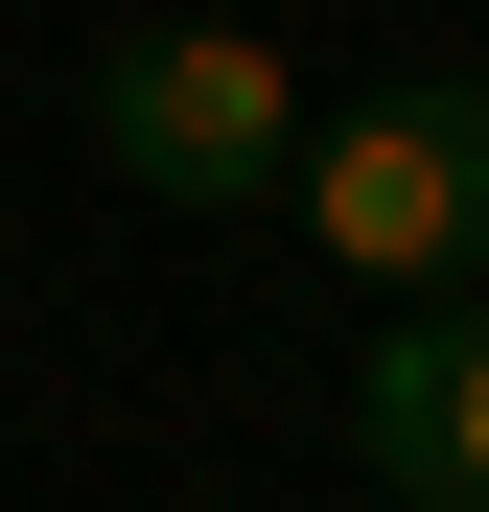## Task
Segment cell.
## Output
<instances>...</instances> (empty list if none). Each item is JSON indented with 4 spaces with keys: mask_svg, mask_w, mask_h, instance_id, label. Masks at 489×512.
I'll return each instance as SVG.
<instances>
[{
    "mask_svg": "<svg viewBox=\"0 0 489 512\" xmlns=\"http://www.w3.org/2000/svg\"><path fill=\"white\" fill-rule=\"evenodd\" d=\"M303 256L350 280L373 326L489 303V70H396L303 140Z\"/></svg>",
    "mask_w": 489,
    "mask_h": 512,
    "instance_id": "6da1fadb",
    "label": "cell"
},
{
    "mask_svg": "<svg viewBox=\"0 0 489 512\" xmlns=\"http://www.w3.org/2000/svg\"><path fill=\"white\" fill-rule=\"evenodd\" d=\"M94 140H117V187H163V210H280L303 187V70L257 24H117L94 47Z\"/></svg>",
    "mask_w": 489,
    "mask_h": 512,
    "instance_id": "7a4b0ae2",
    "label": "cell"
},
{
    "mask_svg": "<svg viewBox=\"0 0 489 512\" xmlns=\"http://www.w3.org/2000/svg\"><path fill=\"white\" fill-rule=\"evenodd\" d=\"M350 443L396 512H489V303H420V326H373V373H350Z\"/></svg>",
    "mask_w": 489,
    "mask_h": 512,
    "instance_id": "3957f363",
    "label": "cell"
}]
</instances>
